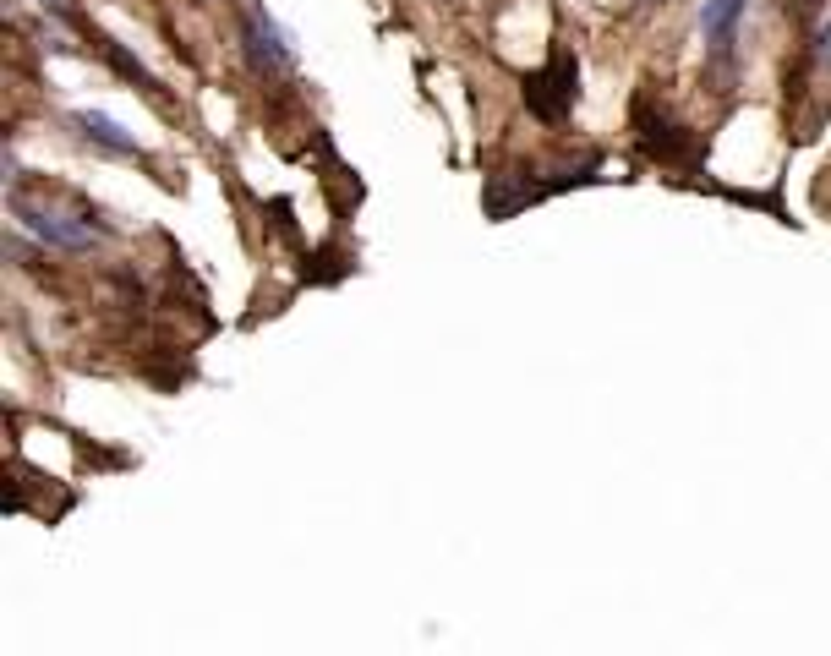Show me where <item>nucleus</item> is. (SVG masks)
<instances>
[{"label":"nucleus","mask_w":831,"mask_h":656,"mask_svg":"<svg viewBox=\"0 0 831 656\" xmlns=\"http://www.w3.org/2000/svg\"><path fill=\"white\" fill-rule=\"evenodd\" d=\"M525 99H531V110L542 115V121H564L569 104H575V61H569V55H553L547 72L525 77Z\"/></svg>","instance_id":"f03ea898"},{"label":"nucleus","mask_w":831,"mask_h":656,"mask_svg":"<svg viewBox=\"0 0 831 656\" xmlns=\"http://www.w3.org/2000/svg\"><path fill=\"white\" fill-rule=\"evenodd\" d=\"M247 55H252V66L257 72H290V44H285V33H279V22L268 17L263 6H247Z\"/></svg>","instance_id":"7ed1b4c3"},{"label":"nucleus","mask_w":831,"mask_h":656,"mask_svg":"<svg viewBox=\"0 0 831 656\" xmlns=\"http://www.w3.org/2000/svg\"><path fill=\"white\" fill-rule=\"evenodd\" d=\"M749 0H706L700 6V33L717 55H733V33H739V17H744Z\"/></svg>","instance_id":"20e7f679"},{"label":"nucleus","mask_w":831,"mask_h":656,"mask_svg":"<svg viewBox=\"0 0 831 656\" xmlns=\"http://www.w3.org/2000/svg\"><path fill=\"white\" fill-rule=\"evenodd\" d=\"M11 208H17V219L33 230L44 246H55V252H88L93 241H99V225H93L88 214H77V208H61V203H33V197H11Z\"/></svg>","instance_id":"f257e3e1"},{"label":"nucleus","mask_w":831,"mask_h":656,"mask_svg":"<svg viewBox=\"0 0 831 656\" xmlns=\"http://www.w3.org/2000/svg\"><path fill=\"white\" fill-rule=\"evenodd\" d=\"M39 6H50L55 17H72V0H39Z\"/></svg>","instance_id":"423d86ee"},{"label":"nucleus","mask_w":831,"mask_h":656,"mask_svg":"<svg viewBox=\"0 0 831 656\" xmlns=\"http://www.w3.org/2000/svg\"><path fill=\"white\" fill-rule=\"evenodd\" d=\"M77 126H83V137H88V143L110 148V154H137V137H132V132H121V126H115L110 115L83 110V115H77Z\"/></svg>","instance_id":"39448f33"},{"label":"nucleus","mask_w":831,"mask_h":656,"mask_svg":"<svg viewBox=\"0 0 831 656\" xmlns=\"http://www.w3.org/2000/svg\"><path fill=\"white\" fill-rule=\"evenodd\" d=\"M821 6H826V0H799V17H815Z\"/></svg>","instance_id":"0eeeda50"}]
</instances>
